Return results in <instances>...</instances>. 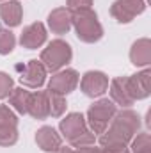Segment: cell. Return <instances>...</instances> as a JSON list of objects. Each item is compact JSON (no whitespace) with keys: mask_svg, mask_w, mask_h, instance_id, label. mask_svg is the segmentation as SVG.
Returning a JSON list of instances; mask_svg holds the SVG:
<instances>
[{"mask_svg":"<svg viewBox=\"0 0 151 153\" xmlns=\"http://www.w3.org/2000/svg\"><path fill=\"white\" fill-rule=\"evenodd\" d=\"M139 126H141V117L137 116V112H133L130 109L115 112L110 121V126H107V130L100 135L101 148L114 146V144L128 146V143L137 134Z\"/></svg>","mask_w":151,"mask_h":153,"instance_id":"cell-1","label":"cell"},{"mask_svg":"<svg viewBox=\"0 0 151 153\" xmlns=\"http://www.w3.org/2000/svg\"><path fill=\"white\" fill-rule=\"evenodd\" d=\"M71 13V25L75 27L76 36L84 43H96L103 38V27L93 9H76Z\"/></svg>","mask_w":151,"mask_h":153,"instance_id":"cell-2","label":"cell"},{"mask_svg":"<svg viewBox=\"0 0 151 153\" xmlns=\"http://www.w3.org/2000/svg\"><path fill=\"white\" fill-rule=\"evenodd\" d=\"M71 57H73L71 46L62 39L52 41L41 52V62H43L46 71H59L62 66H66L71 61Z\"/></svg>","mask_w":151,"mask_h":153,"instance_id":"cell-3","label":"cell"},{"mask_svg":"<svg viewBox=\"0 0 151 153\" xmlns=\"http://www.w3.org/2000/svg\"><path fill=\"white\" fill-rule=\"evenodd\" d=\"M115 105H114L112 100L109 98H103V100H98L94 102L89 111H87V125L91 126V132L96 135V134H103L109 126V123L112 121L114 114H115Z\"/></svg>","mask_w":151,"mask_h":153,"instance_id":"cell-4","label":"cell"},{"mask_svg":"<svg viewBox=\"0 0 151 153\" xmlns=\"http://www.w3.org/2000/svg\"><path fill=\"white\" fill-rule=\"evenodd\" d=\"M144 9V0H115L110 7V14L119 23H130L137 14H142Z\"/></svg>","mask_w":151,"mask_h":153,"instance_id":"cell-5","label":"cell"},{"mask_svg":"<svg viewBox=\"0 0 151 153\" xmlns=\"http://www.w3.org/2000/svg\"><path fill=\"white\" fill-rule=\"evenodd\" d=\"M80 87H82L85 96L98 98V96H101L109 89V76L105 75L103 71H87L85 75L82 76Z\"/></svg>","mask_w":151,"mask_h":153,"instance_id":"cell-6","label":"cell"},{"mask_svg":"<svg viewBox=\"0 0 151 153\" xmlns=\"http://www.w3.org/2000/svg\"><path fill=\"white\" fill-rule=\"evenodd\" d=\"M78 85V73L75 70H64V71H55L48 82V89L59 94H68L75 91Z\"/></svg>","mask_w":151,"mask_h":153,"instance_id":"cell-7","label":"cell"},{"mask_svg":"<svg viewBox=\"0 0 151 153\" xmlns=\"http://www.w3.org/2000/svg\"><path fill=\"white\" fill-rule=\"evenodd\" d=\"M44 80H46V70H44L43 62H41V61H36V59L29 61L27 66L23 68L21 75H20V82H21V85H25V87H32V89L41 87V85L44 84Z\"/></svg>","mask_w":151,"mask_h":153,"instance_id":"cell-8","label":"cell"},{"mask_svg":"<svg viewBox=\"0 0 151 153\" xmlns=\"http://www.w3.org/2000/svg\"><path fill=\"white\" fill-rule=\"evenodd\" d=\"M61 128V134L71 143L75 141L76 137H80L82 134H85L89 128H87V123H85V117L80 114V112H71L68 114L59 125Z\"/></svg>","mask_w":151,"mask_h":153,"instance_id":"cell-9","label":"cell"},{"mask_svg":"<svg viewBox=\"0 0 151 153\" xmlns=\"http://www.w3.org/2000/svg\"><path fill=\"white\" fill-rule=\"evenodd\" d=\"M128 89L133 100H144L151 93V71L144 70L128 78Z\"/></svg>","mask_w":151,"mask_h":153,"instance_id":"cell-10","label":"cell"},{"mask_svg":"<svg viewBox=\"0 0 151 153\" xmlns=\"http://www.w3.org/2000/svg\"><path fill=\"white\" fill-rule=\"evenodd\" d=\"M44 41H46V29H44V25L41 22H36V23L25 27L23 32H21V38H20L21 46L29 48V50L39 48Z\"/></svg>","mask_w":151,"mask_h":153,"instance_id":"cell-11","label":"cell"},{"mask_svg":"<svg viewBox=\"0 0 151 153\" xmlns=\"http://www.w3.org/2000/svg\"><path fill=\"white\" fill-rule=\"evenodd\" d=\"M36 143L38 146L46 153H53L62 146V137L57 134L55 128L52 126H41L36 134Z\"/></svg>","mask_w":151,"mask_h":153,"instance_id":"cell-12","label":"cell"},{"mask_svg":"<svg viewBox=\"0 0 151 153\" xmlns=\"http://www.w3.org/2000/svg\"><path fill=\"white\" fill-rule=\"evenodd\" d=\"M130 61L137 68L151 64V41L148 38L137 39L130 48Z\"/></svg>","mask_w":151,"mask_h":153,"instance_id":"cell-13","label":"cell"},{"mask_svg":"<svg viewBox=\"0 0 151 153\" xmlns=\"http://www.w3.org/2000/svg\"><path fill=\"white\" fill-rule=\"evenodd\" d=\"M110 96H112V102H115L117 105H123V107H130L135 102L130 94L126 76H115L110 82Z\"/></svg>","mask_w":151,"mask_h":153,"instance_id":"cell-14","label":"cell"},{"mask_svg":"<svg viewBox=\"0 0 151 153\" xmlns=\"http://www.w3.org/2000/svg\"><path fill=\"white\" fill-rule=\"evenodd\" d=\"M48 25L53 34H66L71 29V13L66 7H57L48 14Z\"/></svg>","mask_w":151,"mask_h":153,"instance_id":"cell-15","label":"cell"},{"mask_svg":"<svg viewBox=\"0 0 151 153\" xmlns=\"http://www.w3.org/2000/svg\"><path fill=\"white\" fill-rule=\"evenodd\" d=\"M23 9L18 0H7L0 5V18L7 27H18L21 23Z\"/></svg>","mask_w":151,"mask_h":153,"instance_id":"cell-16","label":"cell"},{"mask_svg":"<svg viewBox=\"0 0 151 153\" xmlns=\"http://www.w3.org/2000/svg\"><path fill=\"white\" fill-rule=\"evenodd\" d=\"M27 114H30L34 119H46V117L50 116V112H48V98H46V91L30 93Z\"/></svg>","mask_w":151,"mask_h":153,"instance_id":"cell-17","label":"cell"},{"mask_svg":"<svg viewBox=\"0 0 151 153\" xmlns=\"http://www.w3.org/2000/svg\"><path fill=\"white\" fill-rule=\"evenodd\" d=\"M29 98H30V93L23 87H18V89H13L11 94H9V103L14 107L16 112L20 114H27V109H29Z\"/></svg>","mask_w":151,"mask_h":153,"instance_id":"cell-18","label":"cell"},{"mask_svg":"<svg viewBox=\"0 0 151 153\" xmlns=\"http://www.w3.org/2000/svg\"><path fill=\"white\" fill-rule=\"evenodd\" d=\"M46 98H48V112L53 117H61L64 114L68 103H66V98L64 94H59V93H53V91H46Z\"/></svg>","mask_w":151,"mask_h":153,"instance_id":"cell-19","label":"cell"},{"mask_svg":"<svg viewBox=\"0 0 151 153\" xmlns=\"http://www.w3.org/2000/svg\"><path fill=\"white\" fill-rule=\"evenodd\" d=\"M16 38L11 30L7 29H0V55H7L14 50Z\"/></svg>","mask_w":151,"mask_h":153,"instance_id":"cell-20","label":"cell"},{"mask_svg":"<svg viewBox=\"0 0 151 153\" xmlns=\"http://www.w3.org/2000/svg\"><path fill=\"white\" fill-rule=\"evenodd\" d=\"M130 153H151L150 134H139L135 139H132V152Z\"/></svg>","mask_w":151,"mask_h":153,"instance_id":"cell-21","label":"cell"},{"mask_svg":"<svg viewBox=\"0 0 151 153\" xmlns=\"http://www.w3.org/2000/svg\"><path fill=\"white\" fill-rule=\"evenodd\" d=\"M18 141V130L16 126L0 125V146H13Z\"/></svg>","mask_w":151,"mask_h":153,"instance_id":"cell-22","label":"cell"},{"mask_svg":"<svg viewBox=\"0 0 151 153\" xmlns=\"http://www.w3.org/2000/svg\"><path fill=\"white\" fill-rule=\"evenodd\" d=\"M0 125H7V126H16L18 125L16 114L7 105H0Z\"/></svg>","mask_w":151,"mask_h":153,"instance_id":"cell-23","label":"cell"},{"mask_svg":"<svg viewBox=\"0 0 151 153\" xmlns=\"http://www.w3.org/2000/svg\"><path fill=\"white\" fill-rule=\"evenodd\" d=\"M11 91H13V78L7 73L0 71V100L7 98L11 94Z\"/></svg>","mask_w":151,"mask_h":153,"instance_id":"cell-24","label":"cell"},{"mask_svg":"<svg viewBox=\"0 0 151 153\" xmlns=\"http://www.w3.org/2000/svg\"><path fill=\"white\" fill-rule=\"evenodd\" d=\"M94 141H96L94 134H93L91 130H87L85 134H82L80 137H76L75 141H71V146H73V148H82V146H91V144H94Z\"/></svg>","mask_w":151,"mask_h":153,"instance_id":"cell-25","label":"cell"},{"mask_svg":"<svg viewBox=\"0 0 151 153\" xmlns=\"http://www.w3.org/2000/svg\"><path fill=\"white\" fill-rule=\"evenodd\" d=\"M93 0H68V9L76 11V9H91Z\"/></svg>","mask_w":151,"mask_h":153,"instance_id":"cell-26","label":"cell"},{"mask_svg":"<svg viewBox=\"0 0 151 153\" xmlns=\"http://www.w3.org/2000/svg\"><path fill=\"white\" fill-rule=\"evenodd\" d=\"M105 153H130V150L126 146H119V144H114V146H105L103 148Z\"/></svg>","mask_w":151,"mask_h":153,"instance_id":"cell-27","label":"cell"},{"mask_svg":"<svg viewBox=\"0 0 151 153\" xmlns=\"http://www.w3.org/2000/svg\"><path fill=\"white\" fill-rule=\"evenodd\" d=\"M75 153H105V152H103V148H96L94 144H91V146H82V148H76Z\"/></svg>","mask_w":151,"mask_h":153,"instance_id":"cell-28","label":"cell"},{"mask_svg":"<svg viewBox=\"0 0 151 153\" xmlns=\"http://www.w3.org/2000/svg\"><path fill=\"white\" fill-rule=\"evenodd\" d=\"M53 153H75V152H73L71 148H62V146H61L59 150H55Z\"/></svg>","mask_w":151,"mask_h":153,"instance_id":"cell-29","label":"cell"},{"mask_svg":"<svg viewBox=\"0 0 151 153\" xmlns=\"http://www.w3.org/2000/svg\"><path fill=\"white\" fill-rule=\"evenodd\" d=\"M0 2H2V0H0Z\"/></svg>","mask_w":151,"mask_h":153,"instance_id":"cell-30","label":"cell"}]
</instances>
